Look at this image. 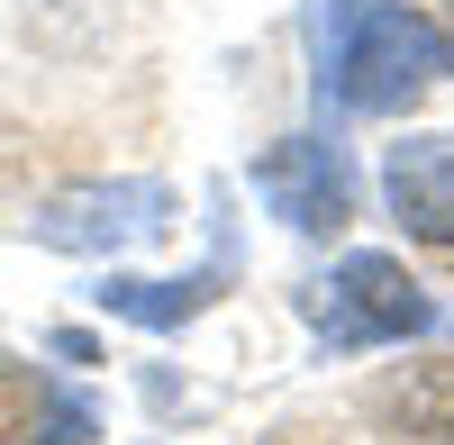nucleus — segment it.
Returning a JSON list of instances; mask_svg holds the SVG:
<instances>
[{
  "mask_svg": "<svg viewBox=\"0 0 454 445\" xmlns=\"http://www.w3.org/2000/svg\"><path fill=\"white\" fill-rule=\"evenodd\" d=\"M382 191H391V218H400L409 237L454 246V137H409V145H391Z\"/></svg>",
  "mask_w": 454,
  "mask_h": 445,
  "instance_id": "nucleus-4",
  "label": "nucleus"
},
{
  "mask_svg": "<svg viewBox=\"0 0 454 445\" xmlns=\"http://www.w3.org/2000/svg\"><path fill=\"white\" fill-rule=\"evenodd\" d=\"M164 209H173V191H164V182H91V191L46 200L36 237H46V246H64V254H119V246L164 237Z\"/></svg>",
  "mask_w": 454,
  "mask_h": 445,
  "instance_id": "nucleus-3",
  "label": "nucleus"
},
{
  "mask_svg": "<svg viewBox=\"0 0 454 445\" xmlns=\"http://www.w3.org/2000/svg\"><path fill=\"white\" fill-rule=\"evenodd\" d=\"M100 301L119 318H137V327H173V318H192L209 301V282H109Z\"/></svg>",
  "mask_w": 454,
  "mask_h": 445,
  "instance_id": "nucleus-6",
  "label": "nucleus"
},
{
  "mask_svg": "<svg viewBox=\"0 0 454 445\" xmlns=\"http://www.w3.org/2000/svg\"><path fill=\"white\" fill-rule=\"evenodd\" d=\"M91 436V410H82V400H46V418H36L19 445H82Z\"/></svg>",
  "mask_w": 454,
  "mask_h": 445,
  "instance_id": "nucleus-7",
  "label": "nucleus"
},
{
  "mask_svg": "<svg viewBox=\"0 0 454 445\" xmlns=\"http://www.w3.org/2000/svg\"><path fill=\"white\" fill-rule=\"evenodd\" d=\"M254 182H263V200H273L291 228H336V218H346V164H336L327 145H309V137L273 145V155L254 164Z\"/></svg>",
  "mask_w": 454,
  "mask_h": 445,
  "instance_id": "nucleus-5",
  "label": "nucleus"
},
{
  "mask_svg": "<svg viewBox=\"0 0 454 445\" xmlns=\"http://www.w3.org/2000/svg\"><path fill=\"white\" fill-rule=\"evenodd\" d=\"M309 318L327 327L336 346H391V337H419V327H436V309H427V291L409 282L391 254H346L327 282H318V301H309Z\"/></svg>",
  "mask_w": 454,
  "mask_h": 445,
  "instance_id": "nucleus-2",
  "label": "nucleus"
},
{
  "mask_svg": "<svg viewBox=\"0 0 454 445\" xmlns=\"http://www.w3.org/2000/svg\"><path fill=\"white\" fill-rule=\"evenodd\" d=\"M318 46H327V82L346 109H400L454 55L445 27L400 10V0H318Z\"/></svg>",
  "mask_w": 454,
  "mask_h": 445,
  "instance_id": "nucleus-1",
  "label": "nucleus"
}]
</instances>
